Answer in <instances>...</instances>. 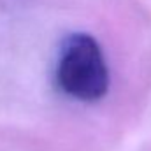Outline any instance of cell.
Returning a JSON list of instances; mask_svg holds the SVG:
<instances>
[{
	"mask_svg": "<svg viewBox=\"0 0 151 151\" xmlns=\"http://www.w3.org/2000/svg\"><path fill=\"white\" fill-rule=\"evenodd\" d=\"M58 86L70 97L93 102L109 88V70L99 42L88 34H74L63 42L56 65Z\"/></svg>",
	"mask_w": 151,
	"mask_h": 151,
	"instance_id": "6da1fadb",
	"label": "cell"
}]
</instances>
